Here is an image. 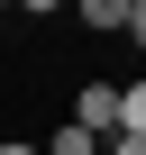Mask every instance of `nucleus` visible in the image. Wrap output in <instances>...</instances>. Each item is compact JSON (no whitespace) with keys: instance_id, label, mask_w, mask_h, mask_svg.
Wrapping results in <instances>:
<instances>
[{"instance_id":"f257e3e1","label":"nucleus","mask_w":146,"mask_h":155,"mask_svg":"<svg viewBox=\"0 0 146 155\" xmlns=\"http://www.w3.org/2000/svg\"><path fill=\"white\" fill-rule=\"evenodd\" d=\"M73 128H82V137H119V82H82V91H73Z\"/></svg>"},{"instance_id":"f03ea898","label":"nucleus","mask_w":146,"mask_h":155,"mask_svg":"<svg viewBox=\"0 0 146 155\" xmlns=\"http://www.w3.org/2000/svg\"><path fill=\"white\" fill-rule=\"evenodd\" d=\"M73 18H82V28H101V37H119V28H128V0H82Z\"/></svg>"},{"instance_id":"7ed1b4c3","label":"nucleus","mask_w":146,"mask_h":155,"mask_svg":"<svg viewBox=\"0 0 146 155\" xmlns=\"http://www.w3.org/2000/svg\"><path fill=\"white\" fill-rule=\"evenodd\" d=\"M37 155H101V137H82V128H73V119H64V128H55V137H46Z\"/></svg>"},{"instance_id":"20e7f679","label":"nucleus","mask_w":146,"mask_h":155,"mask_svg":"<svg viewBox=\"0 0 146 155\" xmlns=\"http://www.w3.org/2000/svg\"><path fill=\"white\" fill-rule=\"evenodd\" d=\"M119 137H146V82L119 91Z\"/></svg>"},{"instance_id":"39448f33","label":"nucleus","mask_w":146,"mask_h":155,"mask_svg":"<svg viewBox=\"0 0 146 155\" xmlns=\"http://www.w3.org/2000/svg\"><path fill=\"white\" fill-rule=\"evenodd\" d=\"M119 37H137V55H146V0H128V28Z\"/></svg>"},{"instance_id":"423d86ee","label":"nucleus","mask_w":146,"mask_h":155,"mask_svg":"<svg viewBox=\"0 0 146 155\" xmlns=\"http://www.w3.org/2000/svg\"><path fill=\"white\" fill-rule=\"evenodd\" d=\"M101 155H146V137H110V146H101Z\"/></svg>"},{"instance_id":"0eeeda50","label":"nucleus","mask_w":146,"mask_h":155,"mask_svg":"<svg viewBox=\"0 0 146 155\" xmlns=\"http://www.w3.org/2000/svg\"><path fill=\"white\" fill-rule=\"evenodd\" d=\"M0 155H37V146H0Z\"/></svg>"}]
</instances>
